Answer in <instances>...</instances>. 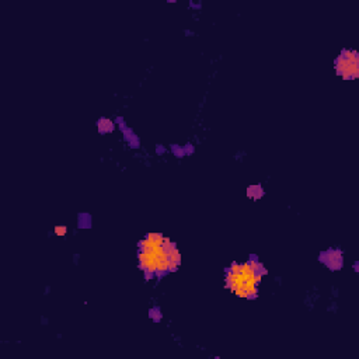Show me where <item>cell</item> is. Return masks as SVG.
Listing matches in <instances>:
<instances>
[{
    "instance_id": "1",
    "label": "cell",
    "mask_w": 359,
    "mask_h": 359,
    "mask_svg": "<svg viewBox=\"0 0 359 359\" xmlns=\"http://www.w3.org/2000/svg\"><path fill=\"white\" fill-rule=\"evenodd\" d=\"M139 268L147 275H160L175 271L181 264L177 245L161 233H149L139 243Z\"/></svg>"
},
{
    "instance_id": "2",
    "label": "cell",
    "mask_w": 359,
    "mask_h": 359,
    "mask_svg": "<svg viewBox=\"0 0 359 359\" xmlns=\"http://www.w3.org/2000/svg\"><path fill=\"white\" fill-rule=\"evenodd\" d=\"M265 269L257 261L233 262L226 269L224 283L226 287L238 297H254L259 290V283Z\"/></svg>"
},
{
    "instance_id": "3",
    "label": "cell",
    "mask_w": 359,
    "mask_h": 359,
    "mask_svg": "<svg viewBox=\"0 0 359 359\" xmlns=\"http://www.w3.org/2000/svg\"><path fill=\"white\" fill-rule=\"evenodd\" d=\"M335 72L342 79H356L359 74V56L352 49H345L335 59Z\"/></svg>"
},
{
    "instance_id": "4",
    "label": "cell",
    "mask_w": 359,
    "mask_h": 359,
    "mask_svg": "<svg viewBox=\"0 0 359 359\" xmlns=\"http://www.w3.org/2000/svg\"><path fill=\"white\" fill-rule=\"evenodd\" d=\"M53 231L56 236H65L67 233V227L65 224H57Z\"/></svg>"
}]
</instances>
